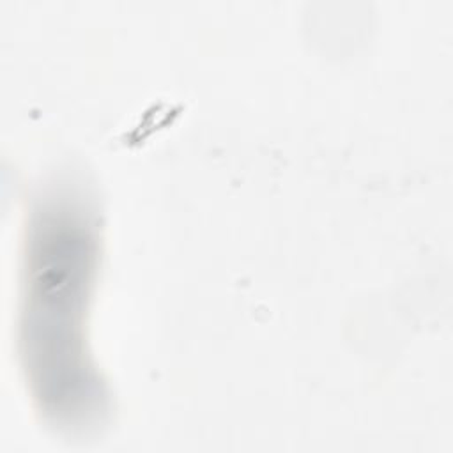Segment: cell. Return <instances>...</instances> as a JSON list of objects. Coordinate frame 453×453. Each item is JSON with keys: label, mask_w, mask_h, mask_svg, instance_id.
Returning <instances> with one entry per match:
<instances>
[{"label": "cell", "mask_w": 453, "mask_h": 453, "mask_svg": "<svg viewBox=\"0 0 453 453\" xmlns=\"http://www.w3.org/2000/svg\"><path fill=\"white\" fill-rule=\"evenodd\" d=\"M99 248L96 202L83 188L65 182L35 196L25 226L19 356L37 411L65 430H87L108 412L85 338Z\"/></svg>", "instance_id": "cell-1"}]
</instances>
